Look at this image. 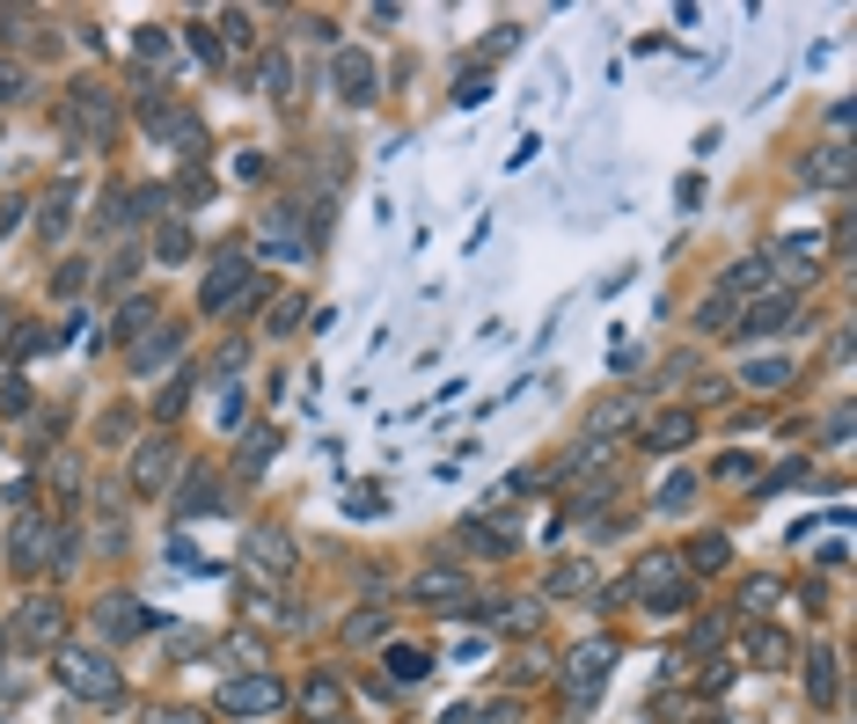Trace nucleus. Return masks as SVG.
Returning <instances> with one entry per match:
<instances>
[{"mask_svg":"<svg viewBox=\"0 0 857 724\" xmlns=\"http://www.w3.org/2000/svg\"><path fill=\"white\" fill-rule=\"evenodd\" d=\"M59 688L74 702H103V710H118L125 702V674L110 666L103 652H74V644H59Z\"/></svg>","mask_w":857,"mask_h":724,"instance_id":"f257e3e1","label":"nucleus"},{"mask_svg":"<svg viewBox=\"0 0 857 724\" xmlns=\"http://www.w3.org/2000/svg\"><path fill=\"white\" fill-rule=\"evenodd\" d=\"M631 593L653 607V615H682V607H689V571H682V556H674V549H653V556L631 571Z\"/></svg>","mask_w":857,"mask_h":724,"instance_id":"f03ea898","label":"nucleus"},{"mask_svg":"<svg viewBox=\"0 0 857 724\" xmlns=\"http://www.w3.org/2000/svg\"><path fill=\"white\" fill-rule=\"evenodd\" d=\"M110 124H118L110 88H103V81H74V88H67V140L74 146H103L110 140Z\"/></svg>","mask_w":857,"mask_h":724,"instance_id":"7ed1b4c3","label":"nucleus"},{"mask_svg":"<svg viewBox=\"0 0 857 724\" xmlns=\"http://www.w3.org/2000/svg\"><path fill=\"white\" fill-rule=\"evenodd\" d=\"M59 542H67V527H59V520L23 512V520L8 527V563H15V571H45V563H59Z\"/></svg>","mask_w":857,"mask_h":724,"instance_id":"20e7f679","label":"nucleus"},{"mask_svg":"<svg viewBox=\"0 0 857 724\" xmlns=\"http://www.w3.org/2000/svg\"><path fill=\"white\" fill-rule=\"evenodd\" d=\"M403 601H411V607H462L469 601V571L455 563V556H433V563H418V571H411Z\"/></svg>","mask_w":857,"mask_h":724,"instance_id":"39448f33","label":"nucleus"},{"mask_svg":"<svg viewBox=\"0 0 857 724\" xmlns=\"http://www.w3.org/2000/svg\"><path fill=\"white\" fill-rule=\"evenodd\" d=\"M221 710L227 717H271V710H286V680L279 674H235V680H221Z\"/></svg>","mask_w":857,"mask_h":724,"instance_id":"423d86ee","label":"nucleus"},{"mask_svg":"<svg viewBox=\"0 0 857 724\" xmlns=\"http://www.w3.org/2000/svg\"><path fill=\"white\" fill-rule=\"evenodd\" d=\"M249 300V257H221L198 278V314H235Z\"/></svg>","mask_w":857,"mask_h":724,"instance_id":"0eeeda50","label":"nucleus"},{"mask_svg":"<svg viewBox=\"0 0 857 724\" xmlns=\"http://www.w3.org/2000/svg\"><path fill=\"white\" fill-rule=\"evenodd\" d=\"M169 483H176V447L162 432L140 439V447H132V498H162Z\"/></svg>","mask_w":857,"mask_h":724,"instance_id":"6e6552de","label":"nucleus"},{"mask_svg":"<svg viewBox=\"0 0 857 724\" xmlns=\"http://www.w3.org/2000/svg\"><path fill=\"white\" fill-rule=\"evenodd\" d=\"M791 314H799V293H762V300H748V308H740L733 337H740V344L777 337V330H791Z\"/></svg>","mask_w":857,"mask_h":724,"instance_id":"1a4fd4ad","label":"nucleus"},{"mask_svg":"<svg viewBox=\"0 0 857 724\" xmlns=\"http://www.w3.org/2000/svg\"><path fill=\"white\" fill-rule=\"evenodd\" d=\"M330 81H338V96L352 103V110H367V103L381 96V67H374L367 51H352V45H344L338 59H330Z\"/></svg>","mask_w":857,"mask_h":724,"instance_id":"9d476101","label":"nucleus"},{"mask_svg":"<svg viewBox=\"0 0 857 724\" xmlns=\"http://www.w3.org/2000/svg\"><path fill=\"white\" fill-rule=\"evenodd\" d=\"M89 622H96L103 644H118V637H140V629H148V607L132 601V593H103V601L89 607Z\"/></svg>","mask_w":857,"mask_h":724,"instance_id":"9b49d317","label":"nucleus"},{"mask_svg":"<svg viewBox=\"0 0 857 724\" xmlns=\"http://www.w3.org/2000/svg\"><path fill=\"white\" fill-rule=\"evenodd\" d=\"M609 658H615V644H609V637H587L579 652L564 658V680H579V696H572L579 710L594 702V688H601V674H609Z\"/></svg>","mask_w":857,"mask_h":724,"instance_id":"f8f14e48","label":"nucleus"},{"mask_svg":"<svg viewBox=\"0 0 857 724\" xmlns=\"http://www.w3.org/2000/svg\"><path fill=\"white\" fill-rule=\"evenodd\" d=\"M338 710H344V674H338V666H316V674L301 680V717L338 724Z\"/></svg>","mask_w":857,"mask_h":724,"instance_id":"ddd939ff","label":"nucleus"},{"mask_svg":"<svg viewBox=\"0 0 857 724\" xmlns=\"http://www.w3.org/2000/svg\"><path fill=\"white\" fill-rule=\"evenodd\" d=\"M23 637L30 644H67V607L51 601V593H30L23 601Z\"/></svg>","mask_w":857,"mask_h":724,"instance_id":"4468645a","label":"nucleus"},{"mask_svg":"<svg viewBox=\"0 0 857 724\" xmlns=\"http://www.w3.org/2000/svg\"><path fill=\"white\" fill-rule=\"evenodd\" d=\"M249 563H257L265 579H286V571H294V534H279V527H249Z\"/></svg>","mask_w":857,"mask_h":724,"instance_id":"2eb2a0df","label":"nucleus"},{"mask_svg":"<svg viewBox=\"0 0 857 724\" xmlns=\"http://www.w3.org/2000/svg\"><path fill=\"white\" fill-rule=\"evenodd\" d=\"M689 439H696V417L689 411H660L653 425H645V447H653V454H682Z\"/></svg>","mask_w":857,"mask_h":724,"instance_id":"dca6fc26","label":"nucleus"},{"mask_svg":"<svg viewBox=\"0 0 857 724\" xmlns=\"http://www.w3.org/2000/svg\"><path fill=\"white\" fill-rule=\"evenodd\" d=\"M807 183H821V191H843V183H850V146L829 140L821 154H807Z\"/></svg>","mask_w":857,"mask_h":724,"instance_id":"f3484780","label":"nucleus"},{"mask_svg":"<svg viewBox=\"0 0 857 724\" xmlns=\"http://www.w3.org/2000/svg\"><path fill=\"white\" fill-rule=\"evenodd\" d=\"M777 607H784V579H770V571H755V579L740 585V615H748V622H770Z\"/></svg>","mask_w":857,"mask_h":724,"instance_id":"a211bd4d","label":"nucleus"},{"mask_svg":"<svg viewBox=\"0 0 857 724\" xmlns=\"http://www.w3.org/2000/svg\"><path fill=\"white\" fill-rule=\"evenodd\" d=\"M176 352H184V330H148V337H132V373H154V366L162 359H176Z\"/></svg>","mask_w":857,"mask_h":724,"instance_id":"6ab92c4d","label":"nucleus"},{"mask_svg":"<svg viewBox=\"0 0 857 724\" xmlns=\"http://www.w3.org/2000/svg\"><path fill=\"white\" fill-rule=\"evenodd\" d=\"M462 549H477V556H514L520 534L498 527V520H462Z\"/></svg>","mask_w":857,"mask_h":724,"instance_id":"aec40b11","label":"nucleus"},{"mask_svg":"<svg viewBox=\"0 0 857 724\" xmlns=\"http://www.w3.org/2000/svg\"><path fill=\"white\" fill-rule=\"evenodd\" d=\"M807 696L821 702V710L843 696V680H835V652H829V644H813V652H807Z\"/></svg>","mask_w":857,"mask_h":724,"instance_id":"412c9836","label":"nucleus"},{"mask_svg":"<svg viewBox=\"0 0 857 724\" xmlns=\"http://www.w3.org/2000/svg\"><path fill=\"white\" fill-rule=\"evenodd\" d=\"M748 658L777 674V666H791V637H784V629H770V622H755V629H748Z\"/></svg>","mask_w":857,"mask_h":724,"instance_id":"4be33fe9","label":"nucleus"},{"mask_svg":"<svg viewBox=\"0 0 857 724\" xmlns=\"http://www.w3.org/2000/svg\"><path fill=\"white\" fill-rule=\"evenodd\" d=\"M762 286H770V257H740V264L718 278V293H726V300H740V293H762Z\"/></svg>","mask_w":857,"mask_h":724,"instance_id":"5701e85b","label":"nucleus"},{"mask_svg":"<svg viewBox=\"0 0 857 724\" xmlns=\"http://www.w3.org/2000/svg\"><path fill=\"white\" fill-rule=\"evenodd\" d=\"M740 381L755 395H777V388H791V359H755V366H740Z\"/></svg>","mask_w":857,"mask_h":724,"instance_id":"b1692460","label":"nucleus"},{"mask_svg":"<svg viewBox=\"0 0 857 724\" xmlns=\"http://www.w3.org/2000/svg\"><path fill=\"white\" fill-rule=\"evenodd\" d=\"M154 257H162V264H184V257H191V227H184V219H162V227H154Z\"/></svg>","mask_w":857,"mask_h":724,"instance_id":"393cba45","label":"nucleus"},{"mask_svg":"<svg viewBox=\"0 0 857 724\" xmlns=\"http://www.w3.org/2000/svg\"><path fill=\"white\" fill-rule=\"evenodd\" d=\"M425 666H433V658L418 652V644H389V674L403 680V688H418V680H425ZM396 680H389V688H396Z\"/></svg>","mask_w":857,"mask_h":724,"instance_id":"a878e982","label":"nucleus"},{"mask_svg":"<svg viewBox=\"0 0 857 724\" xmlns=\"http://www.w3.org/2000/svg\"><path fill=\"white\" fill-rule=\"evenodd\" d=\"M733 322H740V308H733V300H726V293H711L704 308H696V330H704V337H726Z\"/></svg>","mask_w":857,"mask_h":724,"instance_id":"bb28decb","label":"nucleus"},{"mask_svg":"<svg viewBox=\"0 0 857 724\" xmlns=\"http://www.w3.org/2000/svg\"><path fill=\"white\" fill-rule=\"evenodd\" d=\"M726 556H733L726 549V534H696V549L682 556V571H726Z\"/></svg>","mask_w":857,"mask_h":724,"instance_id":"cd10ccee","label":"nucleus"},{"mask_svg":"<svg viewBox=\"0 0 857 724\" xmlns=\"http://www.w3.org/2000/svg\"><path fill=\"white\" fill-rule=\"evenodd\" d=\"M257 81H265V96L286 103V96H294V59H286V51H271L265 67H257Z\"/></svg>","mask_w":857,"mask_h":724,"instance_id":"c85d7f7f","label":"nucleus"},{"mask_svg":"<svg viewBox=\"0 0 857 724\" xmlns=\"http://www.w3.org/2000/svg\"><path fill=\"white\" fill-rule=\"evenodd\" d=\"M615 425H631V395H609V403L587 417V439H609Z\"/></svg>","mask_w":857,"mask_h":724,"instance_id":"c756f323","label":"nucleus"},{"mask_svg":"<svg viewBox=\"0 0 857 724\" xmlns=\"http://www.w3.org/2000/svg\"><path fill=\"white\" fill-rule=\"evenodd\" d=\"M67 205H74V183H59V191L45 198V213H37V235H59V227L74 219V213H67Z\"/></svg>","mask_w":857,"mask_h":724,"instance_id":"7c9ffc66","label":"nucleus"},{"mask_svg":"<svg viewBox=\"0 0 857 724\" xmlns=\"http://www.w3.org/2000/svg\"><path fill=\"white\" fill-rule=\"evenodd\" d=\"M37 96V73L30 67H0V103H30Z\"/></svg>","mask_w":857,"mask_h":724,"instance_id":"2f4dec72","label":"nucleus"},{"mask_svg":"<svg viewBox=\"0 0 857 724\" xmlns=\"http://www.w3.org/2000/svg\"><path fill=\"white\" fill-rule=\"evenodd\" d=\"M110 337H125V344H132V337H148V300H125L118 322H110Z\"/></svg>","mask_w":857,"mask_h":724,"instance_id":"473e14b6","label":"nucleus"},{"mask_svg":"<svg viewBox=\"0 0 857 724\" xmlns=\"http://www.w3.org/2000/svg\"><path fill=\"white\" fill-rule=\"evenodd\" d=\"M696 506V476H667L660 483V512H689Z\"/></svg>","mask_w":857,"mask_h":724,"instance_id":"72a5a7b5","label":"nucleus"},{"mask_svg":"<svg viewBox=\"0 0 857 724\" xmlns=\"http://www.w3.org/2000/svg\"><path fill=\"white\" fill-rule=\"evenodd\" d=\"M381 629H389V615H381V607H360V615L344 622V637H352V644H374Z\"/></svg>","mask_w":857,"mask_h":724,"instance_id":"f704fd0d","label":"nucleus"},{"mask_svg":"<svg viewBox=\"0 0 857 724\" xmlns=\"http://www.w3.org/2000/svg\"><path fill=\"white\" fill-rule=\"evenodd\" d=\"M587 585H594V571H587V563H579V556L550 571V593H587Z\"/></svg>","mask_w":857,"mask_h":724,"instance_id":"c9c22d12","label":"nucleus"},{"mask_svg":"<svg viewBox=\"0 0 857 724\" xmlns=\"http://www.w3.org/2000/svg\"><path fill=\"white\" fill-rule=\"evenodd\" d=\"M221 498H213V476H191L184 483V498H176V512H213Z\"/></svg>","mask_w":857,"mask_h":724,"instance_id":"e433bc0d","label":"nucleus"},{"mask_svg":"<svg viewBox=\"0 0 857 724\" xmlns=\"http://www.w3.org/2000/svg\"><path fill=\"white\" fill-rule=\"evenodd\" d=\"M601 461H609V439H587L579 454L564 461V476H587V468H601Z\"/></svg>","mask_w":857,"mask_h":724,"instance_id":"4c0bfd02","label":"nucleus"},{"mask_svg":"<svg viewBox=\"0 0 857 724\" xmlns=\"http://www.w3.org/2000/svg\"><path fill=\"white\" fill-rule=\"evenodd\" d=\"M265 454H271V432H243V468H249V476L265 468Z\"/></svg>","mask_w":857,"mask_h":724,"instance_id":"58836bf2","label":"nucleus"},{"mask_svg":"<svg viewBox=\"0 0 857 724\" xmlns=\"http://www.w3.org/2000/svg\"><path fill=\"white\" fill-rule=\"evenodd\" d=\"M829 447H850V403H835L829 411Z\"/></svg>","mask_w":857,"mask_h":724,"instance_id":"ea45409f","label":"nucleus"},{"mask_svg":"<svg viewBox=\"0 0 857 724\" xmlns=\"http://www.w3.org/2000/svg\"><path fill=\"white\" fill-rule=\"evenodd\" d=\"M132 264H140V257H110V271H103V293H118L125 278H132Z\"/></svg>","mask_w":857,"mask_h":724,"instance_id":"a19ab883","label":"nucleus"},{"mask_svg":"<svg viewBox=\"0 0 857 724\" xmlns=\"http://www.w3.org/2000/svg\"><path fill=\"white\" fill-rule=\"evenodd\" d=\"M294 314H301V300H279V308H271V330H279V337H286V330H301Z\"/></svg>","mask_w":857,"mask_h":724,"instance_id":"79ce46f5","label":"nucleus"},{"mask_svg":"<svg viewBox=\"0 0 857 724\" xmlns=\"http://www.w3.org/2000/svg\"><path fill=\"white\" fill-rule=\"evenodd\" d=\"M148 724H206V717H198V710H154Z\"/></svg>","mask_w":857,"mask_h":724,"instance_id":"37998d69","label":"nucleus"},{"mask_svg":"<svg viewBox=\"0 0 857 724\" xmlns=\"http://www.w3.org/2000/svg\"><path fill=\"white\" fill-rule=\"evenodd\" d=\"M477 724H520V710H477Z\"/></svg>","mask_w":857,"mask_h":724,"instance_id":"c03bdc74","label":"nucleus"}]
</instances>
